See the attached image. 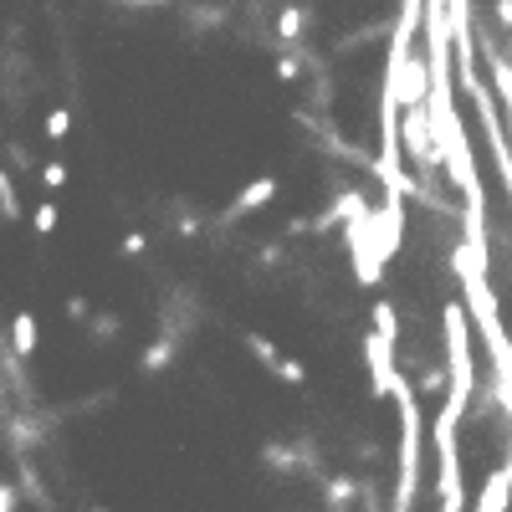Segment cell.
I'll return each mask as SVG.
<instances>
[{"label": "cell", "mask_w": 512, "mask_h": 512, "mask_svg": "<svg viewBox=\"0 0 512 512\" xmlns=\"http://www.w3.org/2000/svg\"><path fill=\"white\" fill-rule=\"evenodd\" d=\"M441 333H446V405L451 415L466 420L472 410V323H466V303H441Z\"/></svg>", "instance_id": "cell-2"}, {"label": "cell", "mask_w": 512, "mask_h": 512, "mask_svg": "<svg viewBox=\"0 0 512 512\" xmlns=\"http://www.w3.org/2000/svg\"><path fill=\"white\" fill-rule=\"evenodd\" d=\"M277 200V180L272 175H256V180H246L241 185V195L221 210V226H236V221H246V216H256L262 205H272Z\"/></svg>", "instance_id": "cell-5"}, {"label": "cell", "mask_w": 512, "mask_h": 512, "mask_svg": "<svg viewBox=\"0 0 512 512\" xmlns=\"http://www.w3.org/2000/svg\"><path fill=\"white\" fill-rule=\"evenodd\" d=\"M93 512H108V507H93Z\"/></svg>", "instance_id": "cell-26"}, {"label": "cell", "mask_w": 512, "mask_h": 512, "mask_svg": "<svg viewBox=\"0 0 512 512\" xmlns=\"http://www.w3.org/2000/svg\"><path fill=\"white\" fill-rule=\"evenodd\" d=\"M303 26H308V11L303 6H282L277 11V36L282 41H297V36H303Z\"/></svg>", "instance_id": "cell-12"}, {"label": "cell", "mask_w": 512, "mask_h": 512, "mask_svg": "<svg viewBox=\"0 0 512 512\" xmlns=\"http://www.w3.org/2000/svg\"><path fill=\"white\" fill-rule=\"evenodd\" d=\"M0 221H21V200H16V185L6 169H0Z\"/></svg>", "instance_id": "cell-14"}, {"label": "cell", "mask_w": 512, "mask_h": 512, "mask_svg": "<svg viewBox=\"0 0 512 512\" xmlns=\"http://www.w3.org/2000/svg\"><path fill=\"white\" fill-rule=\"evenodd\" d=\"M364 364H369V395L374 400H390V384H395V344H384V338L364 333Z\"/></svg>", "instance_id": "cell-4"}, {"label": "cell", "mask_w": 512, "mask_h": 512, "mask_svg": "<svg viewBox=\"0 0 512 512\" xmlns=\"http://www.w3.org/2000/svg\"><path fill=\"white\" fill-rule=\"evenodd\" d=\"M41 185H47V190H62V185H67V164H62V159L41 164Z\"/></svg>", "instance_id": "cell-19"}, {"label": "cell", "mask_w": 512, "mask_h": 512, "mask_svg": "<svg viewBox=\"0 0 512 512\" xmlns=\"http://www.w3.org/2000/svg\"><path fill=\"white\" fill-rule=\"evenodd\" d=\"M369 313H374V338L395 344V338H400V313H395V303H374Z\"/></svg>", "instance_id": "cell-11"}, {"label": "cell", "mask_w": 512, "mask_h": 512, "mask_svg": "<svg viewBox=\"0 0 512 512\" xmlns=\"http://www.w3.org/2000/svg\"><path fill=\"white\" fill-rule=\"evenodd\" d=\"M246 349H251V359H256V364H267V369H277V359H282V349L272 344L267 333H246Z\"/></svg>", "instance_id": "cell-13"}, {"label": "cell", "mask_w": 512, "mask_h": 512, "mask_svg": "<svg viewBox=\"0 0 512 512\" xmlns=\"http://www.w3.org/2000/svg\"><path fill=\"white\" fill-rule=\"evenodd\" d=\"M282 384H292V390H297V384H308V369L303 364H297V359H277V369H272Z\"/></svg>", "instance_id": "cell-18"}, {"label": "cell", "mask_w": 512, "mask_h": 512, "mask_svg": "<svg viewBox=\"0 0 512 512\" xmlns=\"http://www.w3.org/2000/svg\"><path fill=\"white\" fill-rule=\"evenodd\" d=\"M507 123H512V103H507ZM507 139H512V134H507Z\"/></svg>", "instance_id": "cell-25"}, {"label": "cell", "mask_w": 512, "mask_h": 512, "mask_svg": "<svg viewBox=\"0 0 512 512\" xmlns=\"http://www.w3.org/2000/svg\"><path fill=\"white\" fill-rule=\"evenodd\" d=\"M67 134H72V108H52V113H47V139L62 144Z\"/></svg>", "instance_id": "cell-15"}, {"label": "cell", "mask_w": 512, "mask_h": 512, "mask_svg": "<svg viewBox=\"0 0 512 512\" xmlns=\"http://www.w3.org/2000/svg\"><path fill=\"white\" fill-rule=\"evenodd\" d=\"M297 72H303V57H297V52H282V57H277V77H282V82H292Z\"/></svg>", "instance_id": "cell-21"}, {"label": "cell", "mask_w": 512, "mask_h": 512, "mask_svg": "<svg viewBox=\"0 0 512 512\" xmlns=\"http://www.w3.org/2000/svg\"><path fill=\"white\" fill-rule=\"evenodd\" d=\"M400 149L410 154V164L420 169V175L441 169V139H436V123H431L425 108H405V118H400Z\"/></svg>", "instance_id": "cell-3"}, {"label": "cell", "mask_w": 512, "mask_h": 512, "mask_svg": "<svg viewBox=\"0 0 512 512\" xmlns=\"http://www.w3.org/2000/svg\"><path fill=\"white\" fill-rule=\"evenodd\" d=\"M472 512H512V451H507V461L497 466V472L487 477V487H482V497H477Z\"/></svg>", "instance_id": "cell-6"}, {"label": "cell", "mask_w": 512, "mask_h": 512, "mask_svg": "<svg viewBox=\"0 0 512 512\" xmlns=\"http://www.w3.org/2000/svg\"><path fill=\"white\" fill-rule=\"evenodd\" d=\"M118 328H123L118 313H93V318H88V333H93V338H118Z\"/></svg>", "instance_id": "cell-16"}, {"label": "cell", "mask_w": 512, "mask_h": 512, "mask_svg": "<svg viewBox=\"0 0 512 512\" xmlns=\"http://www.w3.org/2000/svg\"><path fill=\"white\" fill-rule=\"evenodd\" d=\"M354 497H359V482H354V477H328V482H323V502H328V512H349Z\"/></svg>", "instance_id": "cell-9"}, {"label": "cell", "mask_w": 512, "mask_h": 512, "mask_svg": "<svg viewBox=\"0 0 512 512\" xmlns=\"http://www.w3.org/2000/svg\"><path fill=\"white\" fill-rule=\"evenodd\" d=\"M420 384H425V390H431V395H441V390H446V369H431V374H425Z\"/></svg>", "instance_id": "cell-24"}, {"label": "cell", "mask_w": 512, "mask_h": 512, "mask_svg": "<svg viewBox=\"0 0 512 512\" xmlns=\"http://www.w3.org/2000/svg\"><path fill=\"white\" fill-rule=\"evenodd\" d=\"M36 338H41L36 313H26V308H21V313L11 318V354H16V359H31V354H36Z\"/></svg>", "instance_id": "cell-8"}, {"label": "cell", "mask_w": 512, "mask_h": 512, "mask_svg": "<svg viewBox=\"0 0 512 512\" xmlns=\"http://www.w3.org/2000/svg\"><path fill=\"white\" fill-rule=\"evenodd\" d=\"M390 400L400 405V461H395V497L390 512H415V492H420V451H425V410L410 390V379L395 374Z\"/></svg>", "instance_id": "cell-1"}, {"label": "cell", "mask_w": 512, "mask_h": 512, "mask_svg": "<svg viewBox=\"0 0 512 512\" xmlns=\"http://www.w3.org/2000/svg\"><path fill=\"white\" fill-rule=\"evenodd\" d=\"M139 251H149V236L144 231H128L123 236V256H139Z\"/></svg>", "instance_id": "cell-22"}, {"label": "cell", "mask_w": 512, "mask_h": 512, "mask_svg": "<svg viewBox=\"0 0 512 512\" xmlns=\"http://www.w3.org/2000/svg\"><path fill=\"white\" fill-rule=\"evenodd\" d=\"M31 231H36V236H52V231H57V205H52V200H47V205H36Z\"/></svg>", "instance_id": "cell-17"}, {"label": "cell", "mask_w": 512, "mask_h": 512, "mask_svg": "<svg viewBox=\"0 0 512 512\" xmlns=\"http://www.w3.org/2000/svg\"><path fill=\"white\" fill-rule=\"evenodd\" d=\"M16 507H21L16 487H11V482H0V512H16Z\"/></svg>", "instance_id": "cell-23"}, {"label": "cell", "mask_w": 512, "mask_h": 512, "mask_svg": "<svg viewBox=\"0 0 512 512\" xmlns=\"http://www.w3.org/2000/svg\"><path fill=\"white\" fill-rule=\"evenodd\" d=\"M175 354H180V344H175V338H154V344L144 349V359H139V369H144V374H159V369H169V364H175Z\"/></svg>", "instance_id": "cell-10"}, {"label": "cell", "mask_w": 512, "mask_h": 512, "mask_svg": "<svg viewBox=\"0 0 512 512\" xmlns=\"http://www.w3.org/2000/svg\"><path fill=\"white\" fill-rule=\"evenodd\" d=\"M262 461L277 466V472H303V461H313V446L297 436L292 446H262Z\"/></svg>", "instance_id": "cell-7"}, {"label": "cell", "mask_w": 512, "mask_h": 512, "mask_svg": "<svg viewBox=\"0 0 512 512\" xmlns=\"http://www.w3.org/2000/svg\"><path fill=\"white\" fill-rule=\"evenodd\" d=\"M72 323H88L93 318V303H88V297H67V308H62Z\"/></svg>", "instance_id": "cell-20"}]
</instances>
